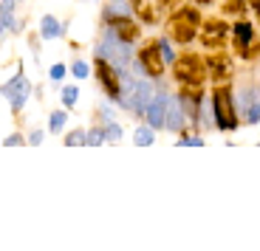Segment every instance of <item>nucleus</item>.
Masks as SVG:
<instances>
[{
	"mask_svg": "<svg viewBox=\"0 0 260 251\" xmlns=\"http://www.w3.org/2000/svg\"><path fill=\"white\" fill-rule=\"evenodd\" d=\"M170 28V37L175 43H190L195 37V28H198V9H190V6H178L175 14L167 23Z\"/></svg>",
	"mask_w": 260,
	"mask_h": 251,
	"instance_id": "1",
	"label": "nucleus"
},
{
	"mask_svg": "<svg viewBox=\"0 0 260 251\" xmlns=\"http://www.w3.org/2000/svg\"><path fill=\"white\" fill-rule=\"evenodd\" d=\"M173 65H175V77L181 79L184 85L198 87L207 79V68H204V60L198 54H181V57L173 60Z\"/></svg>",
	"mask_w": 260,
	"mask_h": 251,
	"instance_id": "2",
	"label": "nucleus"
},
{
	"mask_svg": "<svg viewBox=\"0 0 260 251\" xmlns=\"http://www.w3.org/2000/svg\"><path fill=\"white\" fill-rule=\"evenodd\" d=\"M96 57H99V60H105V62H111V65H116L119 71H125L130 65L128 45L122 43L113 31H108V34H105V40L99 43V48H96Z\"/></svg>",
	"mask_w": 260,
	"mask_h": 251,
	"instance_id": "3",
	"label": "nucleus"
},
{
	"mask_svg": "<svg viewBox=\"0 0 260 251\" xmlns=\"http://www.w3.org/2000/svg\"><path fill=\"white\" fill-rule=\"evenodd\" d=\"M212 110H215V121L221 130H235L238 127V116H235V102L232 93L226 87H218L212 93Z\"/></svg>",
	"mask_w": 260,
	"mask_h": 251,
	"instance_id": "4",
	"label": "nucleus"
},
{
	"mask_svg": "<svg viewBox=\"0 0 260 251\" xmlns=\"http://www.w3.org/2000/svg\"><path fill=\"white\" fill-rule=\"evenodd\" d=\"M96 79L102 82L105 93L111 96V99H116V96H119L122 82H119V77H116V71H113V65H111V62L99 60V57H96Z\"/></svg>",
	"mask_w": 260,
	"mask_h": 251,
	"instance_id": "5",
	"label": "nucleus"
},
{
	"mask_svg": "<svg viewBox=\"0 0 260 251\" xmlns=\"http://www.w3.org/2000/svg\"><path fill=\"white\" fill-rule=\"evenodd\" d=\"M139 62H141V68L147 71L150 77H161V74H164V60H161V54H158V45L156 43H150V45H144V48H141Z\"/></svg>",
	"mask_w": 260,
	"mask_h": 251,
	"instance_id": "6",
	"label": "nucleus"
},
{
	"mask_svg": "<svg viewBox=\"0 0 260 251\" xmlns=\"http://www.w3.org/2000/svg\"><path fill=\"white\" fill-rule=\"evenodd\" d=\"M28 93H31V87H28V79L23 77V74H17V77L6 85V96H9V102H11V107H14V110H20V107L26 104Z\"/></svg>",
	"mask_w": 260,
	"mask_h": 251,
	"instance_id": "7",
	"label": "nucleus"
},
{
	"mask_svg": "<svg viewBox=\"0 0 260 251\" xmlns=\"http://www.w3.org/2000/svg\"><path fill=\"white\" fill-rule=\"evenodd\" d=\"M156 96V90H153V85L150 82H144V79H136V85H133V93H130V110L136 113H144V107H147V102Z\"/></svg>",
	"mask_w": 260,
	"mask_h": 251,
	"instance_id": "8",
	"label": "nucleus"
},
{
	"mask_svg": "<svg viewBox=\"0 0 260 251\" xmlns=\"http://www.w3.org/2000/svg\"><path fill=\"white\" fill-rule=\"evenodd\" d=\"M164 127H167V130H181V127H184L181 104H178V99L170 96V93L164 96Z\"/></svg>",
	"mask_w": 260,
	"mask_h": 251,
	"instance_id": "9",
	"label": "nucleus"
},
{
	"mask_svg": "<svg viewBox=\"0 0 260 251\" xmlns=\"http://www.w3.org/2000/svg\"><path fill=\"white\" fill-rule=\"evenodd\" d=\"M133 9H136L139 20H144V23H158L164 3H161V0H133Z\"/></svg>",
	"mask_w": 260,
	"mask_h": 251,
	"instance_id": "10",
	"label": "nucleus"
},
{
	"mask_svg": "<svg viewBox=\"0 0 260 251\" xmlns=\"http://www.w3.org/2000/svg\"><path fill=\"white\" fill-rule=\"evenodd\" d=\"M164 96L167 93L153 96L147 102V107H144V119H147V124L153 130H156V127H164Z\"/></svg>",
	"mask_w": 260,
	"mask_h": 251,
	"instance_id": "11",
	"label": "nucleus"
},
{
	"mask_svg": "<svg viewBox=\"0 0 260 251\" xmlns=\"http://www.w3.org/2000/svg\"><path fill=\"white\" fill-rule=\"evenodd\" d=\"M111 31L119 37L122 43H133V40H139V26H136V23H130V20H113Z\"/></svg>",
	"mask_w": 260,
	"mask_h": 251,
	"instance_id": "12",
	"label": "nucleus"
},
{
	"mask_svg": "<svg viewBox=\"0 0 260 251\" xmlns=\"http://www.w3.org/2000/svg\"><path fill=\"white\" fill-rule=\"evenodd\" d=\"M209 68H212V77H215V79L229 77V57H226V54H212Z\"/></svg>",
	"mask_w": 260,
	"mask_h": 251,
	"instance_id": "13",
	"label": "nucleus"
},
{
	"mask_svg": "<svg viewBox=\"0 0 260 251\" xmlns=\"http://www.w3.org/2000/svg\"><path fill=\"white\" fill-rule=\"evenodd\" d=\"M232 31H235V40H238V48L243 51V48L252 43V26H249V23H238Z\"/></svg>",
	"mask_w": 260,
	"mask_h": 251,
	"instance_id": "14",
	"label": "nucleus"
},
{
	"mask_svg": "<svg viewBox=\"0 0 260 251\" xmlns=\"http://www.w3.org/2000/svg\"><path fill=\"white\" fill-rule=\"evenodd\" d=\"M40 34L45 37V40H54V37H60V23L54 17H43V23H40Z\"/></svg>",
	"mask_w": 260,
	"mask_h": 251,
	"instance_id": "15",
	"label": "nucleus"
},
{
	"mask_svg": "<svg viewBox=\"0 0 260 251\" xmlns=\"http://www.w3.org/2000/svg\"><path fill=\"white\" fill-rule=\"evenodd\" d=\"M133 139H136V144H139V147H147V144H153V139H156V136H153V127H139Z\"/></svg>",
	"mask_w": 260,
	"mask_h": 251,
	"instance_id": "16",
	"label": "nucleus"
},
{
	"mask_svg": "<svg viewBox=\"0 0 260 251\" xmlns=\"http://www.w3.org/2000/svg\"><path fill=\"white\" fill-rule=\"evenodd\" d=\"M62 127H65V113H62V110L51 113V121H48V130H51V133H60Z\"/></svg>",
	"mask_w": 260,
	"mask_h": 251,
	"instance_id": "17",
	"label": "nucleus"
},
{
	"mask_svg": "<svg viewBox=\"0 0 260 251\" xmlns=\"http://www.w3.org/2000/svg\"><path fill=\"white\" fill-rule=\"evenodd\" d=\"M77 99H79V90H77V87H65V90H62V104H65V107H74V104H77Z\"/></svg>",
	"mask_w": 260,
	"mask_h": 251,
	"instance_id": "18",
	"label": "nucleus"
},
{
	"mask_svg": "<svg viewBox=\"0 0 260 251\" xmlns=\"http://www.w3.org/2000/svg\"><path fill=\"white\" fill-rule=\"evenodd\" d=\"M158 54H161V60L164 62H173L175 60V54H173V48H170V43H167V40H158Z\"/></svg>",
	"mask_w": 260,
	"mask_h": 251,
	"instance_id": "19",
	"label": "nucleus"
},
{
	"mask_svg": "<svg viewBox=\"0 0 260 251\" xmlns=\"http://www.w3.org/2000/svg\"><path fill=\"white\" fill-rule=\"evenodd\" d=\"M102 136L108 141H119L122 139V127L119 124H108V130H102Z\"/></svg>",
	"mask_w": 260,
	"mask_h": 251,
	"instance_id": "20",
	"label": "nucleus"
},
{
	"mask_svg": "<svg viewBox=\"0 0 260 251\" xmlns=\"http://www.w3.org/2000/svg\"><path fill=\"white\" fill-rule=\"evenodd\" d=\"M105 141V136H102V130H99V127H96V130H91L85 136V144H91V147H96V144H102Z\"/></svg>",
	"mask_w": 260,
	"mask_h": 251,
	"instance_id": "21",
	"label": "nucleus"
},
{
	"mask_svg": "<svg viewBox=\"0 0 260 251\" xmlns=\"http://www.w3.org/2000/svg\"><path fill=\"white\" fill-rule=\"evenodd\" d=\"M65 144H68V147H77V144H85V133H82V130L71 133L68 139H65Z\"/></svg>",
	"mask_w": 260,
	"mask_h": 251,
	"instance_id": "22",
	"label": "nucleus"
},
{
	"mask_svg": "<svg viewBox=\"0 0 260 251\" xmlns=\"http://www.w3.org/2000/svg\"><path fill=\"white\" fill-rule=\"evenodd\" d=\"M74 77H77V79L88 77V65H85V62H74Z\"/></svg>",
	"mask_w": 260,
	"mask_h": 251,
	"instance_id": "23",
	"label": "nucleus"
},
{
	"mask_svg": "<svg viewBox=\"0 0 260 251\" xmlns=\"http://www.w3.org/2000/svg\"><path fill=\"white\" fill-rule=\"evenodd\" d=\"M62 74H65V65H54V68H51V79H54V82H60Z\"/></svg>",
	"mask_w": 260,
	"mask_h": 251,
	"instance_id": "24",
	"label": "nucleus"
},
{
	"mask_svg": "<svg viewBox=\"0 0 260 251\" xmlns=\"http://www.w3.org/2000/svg\"><path fill=\"white\" fill-rule=\"evenodd\" d=\"M6 144H9V147H17V144H23V136H9Z\"/></svg>",
	"mask_w": 260,
	"mask_h": 251,
	"instance_id": "25",
	"label": "nucleus"
},
{
	"mask_svg": "<svg viewBox=\"0 0 260 251\" xmlns=\"http://www.w3.org/2000/svg\"><path fill=\"white\" fill-rule=\"evenodd\" d=\"M181 144H190V147H201V144H204V141H201L198 136H192V139H184Z\"/></svg>",
	"mask_w": 260,
	"mask_h": 251,
	"instance_id": "26",
	"label": "nucleus"
},
{
	"mask_svg": "<svg viewBox=\"0 0 260 251\" xmlns=\"http://www.w3.org/2000/svg\"><path fill=\"white\" fill-rule=\"evenodd\" d=\"M40 139H43V133H40V130L31 133V144H40Z\"/></svg>",
	"mask_w": 260,
	"mask_h": 251,
	"instance_id": "27",
	"label": "nucleus"
},
{
	"mask_svg": "<svg viewBox=\"0 0 260 251\" xmlns=\"http://www.w3.org/2000/svg\"><path fill=\"white\" fill-rule=\"evenodd\" d=\"M198 3H209V0H198Z\"/></svg>",
	"mask_w": 260,
	"mask_h": 251,
	"instance_id": "28",
	"label": "nucleus"
},
{
	"mask_svg": "<svg viewBox=\"0 0 260 251\" xmlns=\"http://www.w3.org/2000/svg\"><path fill=\"white\" fill-rule=\"evenodd\" d=\"M0 28H3V26H0Z\"/></svg>",
	"mask_w": 260,
	"mask_h": 251,
	"instance_id": "29",
	"label": "nucleus"
}]
</instances>
